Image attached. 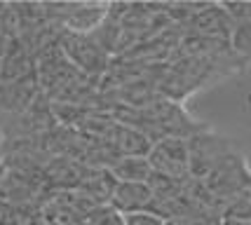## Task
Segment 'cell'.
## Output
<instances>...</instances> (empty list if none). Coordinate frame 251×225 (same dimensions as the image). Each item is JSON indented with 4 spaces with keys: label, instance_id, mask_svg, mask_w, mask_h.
<instances>
[{
    "label": "cell",
    "instance_id": "cell-2",
    "mask_svg": "<svg viewBox=\"0 0 251 225\" xmlns=\"http://www.w3.org/2000/svg\"><path fill=\"white\" fill-rule=\"evenodd\" d=\"M148 162L153 174L172 181L190 178V155H188L186 139H157L148 150Z\"/></svg>",
    "mask_w": 251,
    "mask_h": 225
},
{
    "label": "cell",
    "instance_id": "cell-1",
    "mask_svg": "<svg viewBox=\"0 0 251 225\" xmlns=\"http://www.w3.org/2000/svg\"><path fill=\"white\" fill-rule=\"evenodd\" d=\"M56 45L64 56L75 66V71H85L87 75H97L106 71L108 52L101 47L94 33H77L68 28H59Z\"/></svg>",
    "mask_w": 251,
    "mask_h": 225
},
{
    "label": "cell",
    "instance_id": "cell-6",
    "mask_svg": "<svg viewBox=\"0 0 251 225\" xmlns=\"http://www.w3.org/2000/svg\"><path fill=\"white\" fill-rule=\"evenodd\" d=\"M110 174L118 183H148L153 176L148 157L141 155H129V157H115L110 162Z\"/></svg>",
    "mask_w": 251,
    "mask_h": 225
},
{
    "label": "cell",
    "instance_id": "cell-3",
    "mask_svg": "<svg viewBox=\"0 0 251 225\" xmlns=\"http://www.w3.org/2000/svg\"><path fill=\"white\" fill-rule=\"evenodd\" d=\"M186 31L188 35H195V38H211V40H226V43H230L232 17L223 7V2H207L186 24Z\"/></svg>",
    "mask_w": 251,
    "mask_h": 225
},
{
    "label": "cell",
    "instance_id": "cell-4",
    "mask_svg": "<svg viewBox=\"0 0 251 225\" xmlns=\"http://www.w3.org/2000/svg\"><path fill=\"white\" fill-rule=\"evenodd\" d=\"M155 200L153 188L148 183H118L115 193L110 200V206L122 216L141 214V211H151Z\"/></svg>",
    "mask_w": 251,
    "mask_h": 225
},
{
    "label": "cell",
    "instance_id": "cell-9",
    "mask_svg": "<svg viewBox=\"0 0 251 225\" xmlns=\"http://www.w3.org/2000/svg\"><path fill=\"white\" fill-rule=\"evenodd\" d=\"M106 28H108V22H103V26H99V31H101V33H106ZM113 33H115V35H113V38H115V47H120V40H122V26H120V22L113 26ZM94 35H97V33H94ZM97 40L101 43V47H103L106 52H110L108 38H101V35H97Z\"/></svg>",
    "mask_w": 251,
    "mask_h": 225
},
{
    "label": "cell",
    "instance_id": "cell-7",
    "mask_svg": "<svg viewBox=\"0 0 251 225\" xmlns=\"http://www.w3.org/2000/svg\"><path fill=\"white\" fill-rule=\"evenodd\" d=\"M221 221L251 225V183L244 185L240 193L226 204V209H223V214H221Z\"/></svg>",
    "mask_w": 251,
    "mask_h": 225
},
{
    "label": "cell",
    "instance_id": "cell-8",
    "mask_svg": "<svg viewBox=\"0 0 251 225\" xmlns=\"http://www.w3.org/2000/svg\"><path fill=\"white\" fill-rule=\"evenodd\" d=\"M85 225H127V218L120 211H115L110 204H106V206H97L87 216Z\"/></svg>",
    "mask_w": 251,
    "mask_h": 225
},
{
    "label": "cell",
    "instance_id": "cell-5",
    "mask_svg": "<svg viewBox=\"0 0 251 225\" xmlns=\"http://www.w3.org/2000/svg\"><path fill=\"white\" fill-rule=\"evenodd\" d=\"M115 185H118V181L110 174L108 167H87L85 176H82V181H80L75 190L85 200H89L94 206H106L113 200Z\"/></svg>",
    "mask_w": 251,
    "mask_h": 225
}]
</instances>
